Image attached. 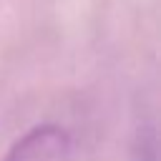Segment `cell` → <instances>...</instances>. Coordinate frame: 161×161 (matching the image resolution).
<instances>
[{
	"mask_svg": "<svg viewBox=\"0 0 161 161\" xmlns=\"http://www.w3.org/2000/svg\"><path fill=\"white\" fill-rule=\"evenodd\" d=\"M73 156V138L63 126L43 123L30 128L25 136H20L5 161H70Z\"/></svg>",
	"mask_w": 161,
	"mask_h": 161,
	"instance_id": "6da1fadb",
	"label": "cell"
},
{
	"mask_svg": "<svg viewBox=\"0 0 161 161\" xmlns=\"http://www.w3.org/2000/svg\"><path fill=\"white\" fill-rule=\"evenodd\" d=\"M133 158L136 161H156V138H153L151 128H138Z\"/></svg>",
	"mask_w": 161,
	"mask_h": 161,
	"instance_id": "7a4b0ae2",
	"label": "cell"
}]
</instances>
